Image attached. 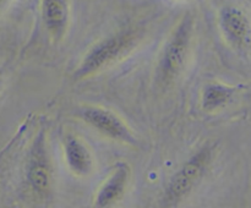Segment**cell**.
<instances>
[{
  "mask_svg": "<svg viewBox=\"0 0 251 208\" xmlns=\"http://www.w3.org/2000/svg\"><path fill=\"white\" fill-rule=\"evenodd\" d=\"M7 1H9V0H0V10H1L2 7L7 4Z\"/></svg>",
  "mask_w": 251,
  "mask_h": 208,
  "instance_id": "obj_11",
  "label": "cell"
},
{
  "mask_svg": "<svg viewBox=\"0 0 251 208\" xmlns=\"http://www.w3.org/2000/svg\"><path fill=\"white\" fill-rule=\"evenodd\" d=\"M130 180V168L124 162H119L114 170L105 179L104 183L97 191L95 206L100 208L110 207L119 202L125 195Z\"/></svg>",
  "mask_w": 251,
  "mask_h": 208,
  "instance_id": "obj_7",
  "label": "cell"
},
{
  "mask_svg": "<svg viewBox=\"0 0 251 208\" xmlns=\"http://www.w3.org/2000/svg\"><path fill=\"white\" fill-rule=\"evenodd\" d=\"M77 115L91 127L104 135L105 137L123 142V143L135 144L136 139L126 124L115 113L102 107L87 105L78 109Z\"/></svg>",
  "mask_w": 251,
  "mask_h": 208,
  "instance_id": "obj_4",
  "label": "cell"
},
{
  "mask_svg": "<svg viewBox=\"0 0 251 208\" xmlns=\"http://www.w3.org/2000/svg\"><path fill=\"white\" fill-rule=\"evenodd\" d=\"M235 88L223 83H208L201 94V105L205 112H215L226 107L232 100Z\"/></svg>",
  "mask_w": 251,
  "mask_h": 208,
  "instance_id": "obj_10",
  "label": "cell"
},
{
  "mask_svg": "<svg viewBox=\"0 0 251 208\" xmlns=\"http://www.w3.org/2000/svg\"><path fill=\"white\" fill-rule=\"evenodd\" d=\"M26 180L34 196L39 200H47L53 186V171L47 154L43 137H38L32 147L31 156L26 170Z\"/></svg>",
  "mask_w": 251,
  "mask_h": 208,
  "instance_id": "obj_5",
  "label": "cell"
},
{
  "mask_svg": "<svg viewBox=\"0 0 251 208\" xmlns=\"http://www.w3.org/2000/svg\"><path fill=\"white\" fill-rule=\"evenodd\" d=\"M220 27L228 43L237 50L251 46V20L238 6H226L220 12Z\"/></svg>",
  "mask_w": 251,
  "mask_h": 208,
  "instance_id": "obj_6",
  "label": "cell"
},
{
  "mask_svg": "<svg viewBox=\"0 0 251 208\" xmlns=\"http://www.w3.org/2000/svg\"><path fill=\"white\" fill-rule=\"evenodd\" d=\"M63 152L65 163L71 173L77 176H87L93 170V158L91 151L82 139L68 134L63 139Z\"/></svg>",
  "mask_w": 251,
  "mask_h": 208,
  "instance_id": "obj_8",
  "label": "cell"
},
{
  "mask_svg": "<svg viewBox=\"0 0 251 208\" xmlns=\"http://www.w3.org/2000/svg\"><path fill=\"white\" fill-rule=\"evenodd\" d=\"M42 19L53 38L60 39L66 33L69 6L66 0H42Z\"/></svg>",
  "mask_w": 251,
  "mask_h": 208,
  "instance_id": "obj_9",
  "label": "cell"
},
{
  "mask_svg": "<svg viewBox=\"0 0 251 208\" xmlns=\"http://www.w3.org/2000/svg\"><path fill=\"white\" fill-rule=\"evenodd\" d=\"M212 147L203 146L185 161L169 179L162 197V205L173 207L183 202L202 180L212 161Z\"/></svg>",
  "mask_w": 251,
  "mask_h": 208,
  "instance_id": "obj_1",
  "label": "cell"
},
{
  "mask_svg": "<svg viewBox=\"0 0 251 208\" xmlns=\"http://www.w3.org/2000/svg\"><path fill=\"white\" fill-rule=\"evenodd\" d=\"M136 43V32L123 29L92 46L83 56L80 66L75 71V78H85L114 63L134 48Z\"/></svg>",
  "mask_w": 251,
  "mask_h": 208,
  "instance_id": "obj_2",
  "label": "cell"
},
{
  "mask_svg": "<svg viewBox=\"0 0 251 208\" xmlns=\"http://www.w3.org/2000/svg\"><path fill=\"white\" fill-rule=\"evenodd\" d=\"M193 37V19L184 17L167 41L158 61V80L163 85L172 83L184 70Z\"/></svg>",
  "mask_w": 251,
  "mask_h": 208,
  "instance_id": "obj_3",
  "label": "cell"
}]
</instances>
